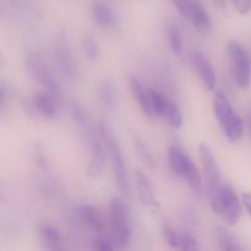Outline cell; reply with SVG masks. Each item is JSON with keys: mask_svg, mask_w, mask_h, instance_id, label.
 Listing matches in <instances>:
<instances>
[{"mask_svg": "<svg viewBox=\"0 0 251 251\" xmlns=\"http://www.w3.org/2000/svg\"><path fill=\"white\" fill-rule=\"evenodd\" d=\"M98 132H100V137L104 142L105 150L109 153L118 190H119L123 200L129 202L131 200V186H130L129 174H127L126 164H125L124 157H123L119 141H118L113 129L107 123L102 122L98 125Z\"/></svg>", "mask_w": 251, "mask_h": 251, "instance_id": "6da1fadb", "label": "cell"}, {"mask_svg": "<svg viewBox=\"0 0 251 251\" xmlns=\"http://www.w3.org/2000/svg\"><path fill=\"white\" fill-rule=\"evenodd\" d=\"M124 202L122 198H113L110 201L109 227L115 249H126L131 242V223Z\"/></svg>", "mask_w": 251, "mask_h": 251, "instance_id": "7a4b0ae2", "label": "cell"}, {"mask_svg": "<svg viewBox=\"0 0 251 251\" xmlns=\"http://www.w3.org/2000/svg\"><path fill=\"white\" fill-rule=\"evenodd\" d=\"M213 109L227 139L230 142L239 141L244 135V122L233 110L225 93L216 92L215 98H213Z\"/></svg>", "mask_w": 251, "mask_h": 251, "instance_id": "3957f363", "label": "cell"}, {"mask_svg": "<svg viewBox=\"0 0 251 251\" xmlns=\"http://www.w3.org/2000/svg\"><path fill=\"white\" fill-rule=\"evenodd\" d=\"M211 207L227 225L234 226L239 221L240 202L237 193L227 185H220L213 193L208 194Z\"/></svg>", "mask_w": 251, "mask_h": 251, "instance_id": "277c9868", "label": "cell"}, {"mask_svg": "<svg viewBox=\"0 0 251 251\" xmlns=\"http://www.w3.org/2000/svg\"><path fill=\"white\" fill-rule=\"evenodd\" d=\"M24 60L25 66H26L31 77H33L39 85L43 86L47 92L51 93L59 100L61 97L60 86H59L58 81H56L55 76L53 75L50 69L47 66L46 61L41 58V55L29 50L25 54Z\"/></svg>", "mask_w": 251, "mask_h": 251, "instance_id": "5b68a950", "label": "cell"}, {"mask_svg": "<svg viewBox=\"0 0 251 251\" xmlns=\"http://www.w3.org/2000/svg\"><path fill=\"white\" fill-rule=\"evenodd\" d=\"M227 51L235 83L243 90H247L251 83V60L249 53L242 44L235 41L228 42Z\"/></svg>", "mask_w": 251, "mask_h": 251, "instance_id": "8992f818", "label": "cell"}, {"mask_svg": "<svg viewBox=\"0 0 251 251\" xmlns=\"http://www.w3.org/2000/svg\"><path fill=\"white\" fill-rule=\"evenodd\" d=\"M87 142L90 144V162L87 167V174L93 179H97L102 176L105 166V149L104 142L100 137V132L96 134L93 130L87 137Z\"/></svg>", "mask_w": 251, "mask_h": 251, "instance_id": "52a82bcc", "label": "cell"}, {"mask_svg": "<svg viewBox=\"0 0 251 251\" xmlns=\"http://www.w3.org/2000/svg\"><path fill=\"white\" fill-rule=\"evenodd\" d=\"M54 58H55V63L60 73L68 80H75L76 75H77V68H76L68 41L63 36L56 39L55 46H54Z\"/></svg>", "mask_w": 251, "mask_h": 251, "instance_id": "ba28073f", "label": "cell"}, {"mask_svg": "<svg viewBox=\"0 0 251 251\" xmlns=\"http://www.w3.org/2000/svg\"><path fill=\"white\" fill-rule=\"evenodd\" d=\"M59 100L49 92H39L28 100L29 112L42 119H54L58 114Z\"/></svg>", "mask_w": 251, "mask_h": 251, "instance_id": "9c48e42d", "label": "cell"}, {"mask_svg": "<svg viewBox=\"0 0 251 251\" xmlns=\"http://www.w3.org/2000/svg\"><path fill=\"white\" fill-rule=\"evenodd\" d=\"M199 153H200L201 161H202L203 169H205L206 184H207L208 194L213 193L220 185H222L221 181V173L218 168L217 161L213 156L212 151L206 144H201L199 146Z\"/></svg>", "mask_w": 251, "mask_h": 251, "instance_id": "30bf717a", "label": "cell"}, {"mask_svg": "<svg viewBox=\"0 0 251 251\" xmlns=\"http://www.w3.org/2000/svg\"><path fill=\"white\" fill-rule=\"evenodd\" d=\"M78 217L82 221L83 225L92 230L93 233H97L98 235H103V233L109 227V222H107V218L103 215L100 208L91 205H82L77 210Z\"/></svg>", "mask_w": 251, "mask_h": 251, "instance_id": "8fae6325", "label": "cell"}, {"mask_svg": "<svg viewBox=\"0 0 251 251\" xmlns=\"http://www.w3.org/2000/svg\"><path fill=\"white\" fill-rule=\"evenodd\" d=\"M163 238L167 242V244L173 249L178 250H199L201 249V245L196 238L191 235L185 234V233H179L176 229H173L169 226H163L162 228Z\"/></svg>", "mask_w": 251, "mask_h": 251, "instance_id": "7c38bea8", "label": "cell"}, {"mask_svg": "<svg viewBox=\"0 0 251 251\" xmlns=\"http://www.w3.org/2000/svg\"><path fill=\"white\" fill-rule=\"evenodd\" d=\"M188 21L191 22L196 31L200 32L201 34H207L212 28V21L208 15L207 10L205 9L202 4L199 0H191L190 7L188 12Z\"/></svg>", "mask_w": 251, "mask_h": 251, "instance_id": "4fadbf2b", "label": "cell"}, {"mask_svg": "<svg viewBox=\"0 0 251 251\" xmlns=\"http://www.w3.org/2000/svg\"><path fill=\"white\" fill-rule=\"evenodd\" d=\"M193 64L194 66H195V70L196 73H198L199 77H200L203 86L206 87V90H215L216 83H217L216 73L215 70H213L210 61L206 59V56L201 53H195L193 55Z\"/></svg>", "mask_w": 251, "mask_h": 251, "instance_id": "5bb4252c", "label": "cell"}, {"mask_svg": "<svg viewBox=\"0 0 251 251\" xmlns=\"http://www.w3.org/2000/svg\"><path fill=\"white\" fill-rule=\"evenodd\" d=\"M135 180H136L137 195H139V199L140 201H141L142 205L152 211L156 210L158 203H157L153 189H152V185L151 183H150L147 176L141 171V169H137L136 171V174H135Z\"/></svg>", "mask_w": 251, "mask_h": 251, "instance_id": "9a60e30c", "label": "cell"}, {"mask_svg": "<svg viewBox=\"0 0 251 251\" xmlns=\"http://www.w3.org/2000/svg\"><path fill=\"white\" fill-rule=\"evenodd\" d=\"M92 16L103 28H112L117 24V15L112 7L103 1H95L92 5Z\"/></svg>", "mask_w": 251, "mask_h": 251, "instance_id": "2e32d148", "label": "cell"}, {"mask_svg": "<svg viewBox=\"0 0 251 251\" xmlns=\"http://www.w3.org/2000/svg\"><path fill=\"white\" fill-rule=\"evenodd\" d=\"M38 232L39 235H41V239L43 240V243L48 249H63V235H61L60 230L58 228L48 225V223H43V225H39Z\"/></svg>", "mask_w": 251, "mask_h": 251, "instance_id": "e0dca14e", "label": "cell"}, {"mask_svg": "<svg viewBox=\"0 0 251 251\" xmlns=\"http://www.w3.org/2000/svg\"><path fill=\"white\" fill-rule=\"evenodd\" d=\"M190 157L178 146H171L168 150V162L172 172L176 176H184V171Z\"/></svg>", "mask_w": 251, "mask_h": 251, "instance_id": "ac0fdd59", "label": "cell"}, {"mask_svg": "<svg viewBox=\"0 0 251 251\" xmlns=\"http://www.w3.org/2000/svg\"><path fill=\"white\" fill-rule=\"evenodd\" d=\"M130 92H131L132 97L136 100L139 107L141 108L142 113H144L146 117L151 118V112H150V104H149V93H147V90H145L142 87V85L140 83V81L137 80L136 77L130 78L129 82Z\"/></svg>", "mask_w": 251, "mask_h": 251, "instance_id": "d6986e66", "label": "cell"}, {"mask_svg": "<svg viewBox=\"0 0 251 251\" xmlns=\"http://www.w3.org/2000/svg\"><path fill=\"white\" fill-rule=\"evenodd\" d=\"M147 93H149V104L151 118H162L169 100L163 93H161L157 90H153V88H149Z\"/></svg>", "mask_w": 251, "mask_h": 251, "instance_id": "ffe728a7", "label": "cell"}, {"mask_svg": "<svg viewBox=\"0 0 251 251\" xmlns=\"http://www.w3.org/2000/svg\"><path fill=\"white\" fill-rule=\"evenodd\" d=\"M183 178L186 179L191 190L195 191V193L198 194L201 193V190H202V176H201L200 173V169H199L198 166L191 161V158L189 159L188 163H186Z\"/></svg>", "mask_w": 251, "mask_h": 251, "instance_id": "44dd1931", "label": "cell"}, {"mask_svg": "<svg viewBox=\"0 0 251 251\" xmlns=\"http://www.w3.org/2000/svg\"><path fill=\"white\" fill-rule=\"evenodd\" d=\"M216 238H217V244L221 250L225 251H240L243 250V247L239 244L234 235L229 233L226 228L220 227L216 233Z\"/></svg>", "mask_w": 251, "mask_h": 251, "instance_id": "7402d4cb", "label": "cell"}, {"mask_svg": "<svg viewBox=\"0 0 251 251\" xmlns=\"http://www.w3.org/2000/svg\"><path fill=\"white\" fill-rule=\"evenodd\" d=\"M97 96L102 104L108 109H113L115 107V90L112 82L107 80L100 82L97 87Z\"/></svg>", "mask_w": 251, "mask_h": 251, "instance_id": "603a6c76", "label": "cell"}, {"mask_svg": "<svg viewBox=\"0 0 251 251\" xmlns=\"http://www.w3.org/2000/svg\"><path fill=\"white\" fill-rule=\"evenodd\" d=\"M162 118L166 119V122L168 123L172 129H180L181 125H183V115H181L180 109L172 100H168V103H167V107Z\"/></svg>", "mask_w": 251, "mask_h": 251, "instance_id": "cb8c5ba5", "label": "cell"}, {"mask_svg": "<svg viewBox=\"0 0 251 251\" xmlns=\"http://www.w3.org/2000/svg\"><path fill=\"white\" fill-rule=\"evenodd\" d=\"M167 38H168V43L172 51L176 55H181V53H183V38H181L180 29L173 22L168 24V26H167Z\"/></svg>", "mask_w": 251, "mask_h": 251, "instance_id": "d4e9b609", "label": "cell"}, {"mask_svg": "<svg viewBox=\"0 0 251 251\" xmlns=\"http://www.w3.org/2000/svg\"><path fill=\"white\" fill-rule=\"evenodd\" d=\"M134 147H135V150H136L139 158L141 159V161L144 162L147 167H150V168H153V167L156 166V161H154L153 156H152V153L150 152V150L147 149V146L141 141V140L135 139L134 140Z\"/></svg>", "mask_w": 251, "mask_h": 251, "instance_id": "484cf974", "label": "cell"}, {"mask_svg": "<svg viewBox=\"0 0 251 251\" xmlns=\"http://www.w3.org/2000/svg\"><path fill=\"white\" fill-rule=\"evenodd\" d=\"M83 50H85V54L87 55V58L90 60L95 61L96 59L98 58V54H100V48H98V43L93 37L91 36H85L82 41Z\"/></svg>", "mask_w": 251, "mask_h": 251, "instance_id": "4316f807", "label": "cell"}, {"mask_svg": "<svg viewBox=\"0 0 251 251\" xmlns=\"http://www.w3.org/2000/svg\"><path fill=\"white\" fill-rule=\"evenodd\" d=\"M92 248L95 250H100V251H109V250H114L115 247L113 244L112 240L107 239L103 235H98L97 238L93 239L92 243Z\"/></svg>", "mask_w": 251, "mask_h": 251, "instance_id": "83f0119b", "label": "cell"}, {"mask_svg": "<svg viewBox=\"0 0 251 251\" xmlns=\"http://www.w3.org/2000/svg\"><path fill=\"white\" fill-rule=\"evenodd\" d=\"M171 1L172 4L176 7L179 14H180L184 19H188V12H189V7H190L191 0H171Z\"/></svg>", "mask_w": 251, "mask_h": 251, "instance_id": "f1b7e54d", "label": "cell"}, {"mask_svg": "<svg viewBox=\"0 0 251 251\" xmlns=\"http://www.w3.org/2000/svg\"><path fill=\"white\" fill-rule=\"evenodd\" d=\"M234 9L240 15L249 14L251 10V0H232Z\"/></svg>", "mask_w": 251, "mask_h": 251, "instance_id": "f546056e", "label": "cell"}, {"mask_svg": "<svg viewBox=\"0 0 251 251\" xmlns=\"http://www.w3.org/2000/svg\"><path fill=\"white\" fill-rule=\"evenodd\" d=\"M243 203H244L245 208H247L248 213L251 217V193L243 194Z\"/></svg>", "mask_w": 251, "mask_h": 251, "instance_id": "4dcf8cb0", "label": "cell"}, {"mask_svg": "<svg viewBox=\"0 0 251 251\" xmlns=\"http://www.w3.org/2000/svg\"><path fill=\"white\" fill-rule=\"evenodd\" d=\"M248 123H249V127H250V131H251V110L248 114Z\"/></svg>", "mask_w": 251, "mask_h": 251, "instance_id": "1f68e13d", "label": "cell"}, {"mask_svg": "<svg viewBox=\"0 0 251 251\" xmlns=\"http://www.w3.org/2000/svg\"><path fill=\"white\" fill-rule=\"evenodd\" d=\"M1 100H2V93L1 91H0V103H1Z\"/></svg>", "mask_w": 251, "mask_h": 251, "instance_id": "d6a6232c", "label": "cell"}]
</instances>
